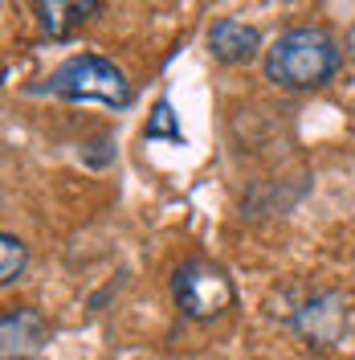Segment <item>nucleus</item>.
Wrapping results in <instances>:
<instances>
[{
  "instance_id": "obj_3",
  "label": "nucleus",
  "mask_w": 355,
  "mask_h": 360,
  "mask_svg": "<svg viewBox=\"0 0 355 360\" xmlns=\"http://www.w3.org/2000/svg\"><path fill=\"white\" fill-rule=\"evenodd\" d=\"M172 295H176V307L188 319H217L221 311L233 307V283L208 258L184 262L176 270V278H172Z\"/></svg>"
},
{
  "instance_id": "obj_2",
  "label": "nucleus",
  "mask_w": 355,
  "mask_h": 360,
  "mask_svg": "<svg viewBox=\"0 0 355 360\" xmlns=\"http://www.w3.org/2000/svg\"><path fill=\"white\" fill-rule=\"evenodd\" d=\"M45 90L69 98V103H107V107H127L131 103V82L127 74L98 58V53H74L45 78Z\"/></svg>"
},
{
  "instance_id": "obj_7",
  "label": "nucleus",
  "mask_w": 355,
  "mask_h": 360,
  "mask_svg": "<svg viewBox=\"0 0 355 360\" xmlns=\"http://www.w3.org/2000/svg\"><path fill=\"white\" fill-rule=\"evenodd\" d=\"M37 8V21L49 37H69L78 25L98 13V0H29Z\"/></svg>"
},
{
  "instance_id": "obj_9",
  "label": "nucleus",
  "mask_w": 355,
  "mask_h": 360,
  "mask_svg": "<svg viewBox=\"0 0 355 360\" xmlns=\"http://www.w3.org/2000/svg\"><path fill=\"white\" fill-rule=\"evenodd\" d=\"M143 139H172V143H184L180 123H176V115H172V103H168V98L156 103V111H152L147 127H143Z\"/></svg>"
},
{
  "instance_id": "obj_6",
  "label": "nucleus",
  "mask_w": 355,
  "mask_h": 360,
  "mask_svg": "<svg viewBox=\"0 0 355 360\" xmlns=\"http://www.w3.org/2000/svg\"><path fill=\"white\" fill-rule=\"evenodd\" d=\"M208 49H213V58L225 62V66H241V62H253L257 58L262 33L245 21L221 17V21H213V29H208Z\"/></svg>"
},
{
  "instance_id": "obj_10",
  "label": "nucleus",
  "mask_w": 355,
  "mask_h": 360,
  "mask_svg": "<svg viewBox=\"0 0 355 360\" xmlns=\"http://www.w3.org/2000/svg\"><path fill=\"white\" fill-rule=\"evenodd\" d=\"M347 45H351V49H355V29H351V37H347Z\"/></svg>"
},
{
  "instance_id": "obj_5",
  "label": "nucleus",
  "mask_w": 355,
  "mask_h": 360,
  "mask_svg": "<svg viewBox=\"0 0 355 360\" xmlns=\"http://www.w3.org/2000/svg\"><path fill=\"white\" fill-rule=\"evenodd\" d=\"M45 340H49V328L33 307H8L0 315V356L4 360H37Z\"/></svg>"
},
{
  "instance_id": "obj_1",
  "label": "nucleus",
  "mask_w": 355,
  "mask_h": 360,
  "mask_svg": "<svg viewBox=\"0 0 355 360\" xmlns=\"http://www.w3.org/2000/svg\"><path fill=\"white\" fill-rule=\"evenodd\" d=\"M339 62H343L339 41L327 29L298 25L266 49V78L282 90H319L335 78Z\"/></svg>"
},
{
  "instance_id": "obj_8",
  "label": "nucleus",
  "mask_w": 355,
  "mask_h": 360,
  "mask_svg": "<svg viewBox=\"0 0 355 360\" xmlns=\"http://www.w3.org/2000/svg\"><path fill=\"white\" fill-rule=\"evenodd\" d=\"M25 274V242L13 233H0V283L13 287Z\"/></svg>"
},
{
  "instance_id": "obj_4",
  "label": "nucleus",
  "mask_w": 355,
  "mask_h": 360,
  "mask_svg": "<svg viewBox=\"0 0 355 360\" xmlns=\"http://www.w3.org/2000/svg\"><path fill=\"white\" fill-rule=\"evenodd\" d=\"M294 328H298L302 340H311L319 348L339 344L343 332H347V303H343V295L339 291L311 295V303H302V307L294 311Z\"/></svg>"
}]
</instances>
